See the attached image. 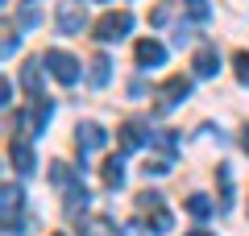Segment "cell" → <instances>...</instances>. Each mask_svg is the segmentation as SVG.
<instances>
[{"label": "cell", "instance_id": "2", "mask_svg": "<svg viewBox=\"0 0 249 236\" xmlns=\"http://www.w3.org/2000/svg\"><path fill=\"white\" fill-rule=\"evenodd\" d=\"M129 29H133V13H104V17L96 21V42H121V37H129Z\"/></svg>", "mask_w": 249, "mask_h": 236}, {"label": "cell", "instance_id": "27", "mask_svg": "<svg viewBox=\"0 0 249 236\" xmlns=\"http://www.w3.org/2000/svg\"><path fill=\"white\" fill-rule=\"evenodd\" d=\"M187 236H216V232H204V228H196V232H187Z\"/></svg>", "mask_w": 249, "mask_h": 236}, {"label": "cell", "instance_id": "21", "mask_svg": "<svg viewBox=\"0 0 249 236\" xmlns=\"http://www.w3.org/2000/svg\"><path fill=\"white\" fill-rule=\"evenodd\" d=\"M187 13L196 21H208V0H187Z\"/></svg>", "mask_w": 249, "mask_h": 236}, {"label": "cell", "instance_id": "17", "mask_svg": "<svg viewBox=\"0 0 249 236\" xmlns=\"http://www.w3.org/2000/svg\"><path fill=\"white\" fill-rule=\"evenodd\" d=\"M108 79H112V62H108L104 54H96V58H91V87H104Z\"/></svg>", "mask_w": 249, "mask_h": 236}, {"label": "cell", "instance_id": "18", "mask_svg": "<svg viewBox=\"0 0 249 236\" xmlns=\"http://www.w3.org/2000/svg\"><path fill=\"white\" fill-rule=\"evenodd\" d=\"M187 211H191L196 219H208V216L216 211V203L208 199V195H187Z\"/></svg>", "mask_w": 249, "mask_h": 236}, {"label": "cell", "instance_id": "23", "mask_svg": "<svg viewBox=\"0 0 249 236\" xmlns=\"http://www.w3.org/2000/svg\"><path fill=\"white\" fill-rule=\"evenodd\" d=\"M83 232H88V236H104L108 224H104V219H83Z\"/></svg>", "mask_w": 249, "mask_h": 236}, {"label": "cell", "instance_id": "8", "mask_svg": "<svg viewBox=\"0 0 249 236\" xmlns=\"http://www.w3.org/2000/svg\"><path fill=\"white\" fill-rule=\"evenodd\" d=\"M9 157H13V166H17L21 174H34V170H37V157H34V149H29L25 137H13L9 141Z\"/></svg>", "mask_w": 249, "mask_h": 236}, {"label": "cell", "instance_id": "15", "mask_svg": "<svg viewBox=\"0 0 249 236\" xmlns=\"http://www.w3.org/2000/svg\"><path fill=\"white\" fill-rule=\"evenodd\" d=\"M170 166H175V153H150L145 157V166H142V174L150 178V174H170Z\"/></svg>", "mask_w": 249, "mask_h": 236}, {"label": "cell", "instance_id": "7", "mask_svg": "<svg viewBox=\"0 0 249 236\" xmlns=\"http://www.w3.org/2000/svg\"><path fill=\"white\" fill-rule=\"evenodd\" d=\"M104 141H108V133L100 129V124H91V120L75 129V145H79V157H83V162H88V153H96Z\"/></svg>", "mask_w": 249, "mask_h": 236}, {"label": "cell", "instance_id": "14", "mask_svg": "<svg viewBox=\"0 0 249 236\" xmlns=\"http://www.w3.org/2000/svg\"><path fill=\"white\" fill-rule=\"evenodd\" d=\"M21 87H25L29 100L42 96V62H25V70H21Z\"/></svg>", "mask_w": 249, "mask_h": 236}, {"label": "cell", "instance_id": "26", "mask_svg": "<svg viewBox=\"0 0 249 236\" xmlns=\"http://www.w3.org/2000/svg\"><path fill=\"white\" fill-rule=\"evenodd\" d=\"M241 149H245V153H249V129L241 133Z\"/></svg>", "mask_w": 249, "mask_h": 236}, {"label": "cell", "instance_id": "6", "mask_svg": "<svg viewBox=\"0 0 249 236\" xmlns=\"http://www.w3.org/2000/svg\"><path fill=\"white\" fill-rule=\"evenodd\" d=\"M46 67H50V75L58 79V83H79V62L71 58L67 50H46Z\"/></svg>", "mask_w": 249, "mask_h": 236}, {"label": "cell", "instance_id": "3", "mask_svg": "<svg viewBox=\"0 0 249 236\" xmlns=\"http://www.w3.org/2000/svg\"><path fill=\"white\" fill-rule=\"evenodd\" d=\"M187 96H191V79H187V75H170L166 83L154 91V100H158L154 108H158V112H170V108H178Z\"/></svg>", "mask_w": 249, "mask_h": 236}, {"label": "cell", "instance_id": "11", "mask_svg": "<svg viewBox=\"0 0 249 236\" xmlns=\"http://www.w3.org/2000/svg\"><path fill=\"white\" fill-rule=\"evenodd\" d=\"M50 183H54V186H62V191H75L83 178H79V170L67 166V162H50Z\"/></svg>", "mask_w": 249, "mask_h": 236}, {"label": "cell", "instance_id": "25", "mask_svg": "<svg viewBox=\"0 0 249 236\" xmlns=\"http://www.w3.org/2000/svg\"><path fill=\"white\" fill-rule=\"evenodd\" d=\"M124 236H142V228H137V224H129V228H124Z\"/></svg>", "mask_w": 249, "mask_h": 236}, {"label": "cell", "instance_id": "28", "mask_svg": "<svg viewBox=\"0 0 249 236\" xmlns=\"http://www.w3.org/2000/svg\"><path fill=\"white\" fill-rule=\"evenodd\" d=\"M54 236H62V232H54Z\"/></svg>", "mask_w": 249, "mask_h": 236}, {"label": "cell", "instance_id": "10", "mask_svg": "<svg viewBox=\"0 0 249 236\" xmlns=\"http://www.w3.org/2000/svg\"><path fill=\"white\" fill-rule=\"evenodd\" d=\"M191 67H196L199 79H212L216 70H220V54H216V46H199L196 58H191Z\"/></svg>", "mask_w": 249, "mask_h": 236}, {"label": "cell", "instance_id": "16", "mask_svg": "<svg viewBox=\"0 0 249 236\" xmlns=\"http://www.w3.org/2000/svg\"><path fill=\"white\" fill-rule=\"evenodd\" d=\"M88 199L91 195L83 191V183L75 186V191H67V216H88Z\"/></svg>", "mask_w": 249, "mask_h": 236}, {"label": "cell", "instance_id": "9", "mask_svg": "<svg viewBox=\"0 0 249 236\" xmlns=\"http://www.w3.org/2000/svg\"><path fill=\"white\" fill-rule=\"evenodd\" d=\"M145 141H150V133H145V124H137V120L121 124V137H116V145H121V153H133V149H142Z\"/></svg>", "mask_w": 249, "mask_h": 236}, {"label": "cell", "instance_id": "13", "mask_svg": "<svg viewBox=\"0 0 249 236\" xmlns=\"http://www.w3.org/2000/svg\"><path fill=\"white\" fill-rule=\"evenodd\" d=\"M162 62H166V50H162L154 37L137 42V67H162Z\"/></svg>", "mask_w": 249, "mask_h": 236}, {"label": "cell", "instance_id": "20", "mask_svg": "<svg viewBox=\"0 0 249 236\" xmlns=\"http://www.w3.org/2000/svg\"><path fill=\"white\" fill-rule=\"evenodd\" d=\"M232 67H237V79L249 87V50H237V54H232Z\"/></svg>", "mask_w": 249, "mask_h": 236}, {"label": "cell", "instance_id": "24", "mask_svg": "<svg viewBox=\"0 0 249 236\" xmlns=\"http://www.w3.org/2000/svg\"><path fill=\"white\" fill-rule=\"evenodd\" d=\"M0 104H4V108L13 104V83H9V79H4V83H0Z\"/></svg>", "mask_w": 249, "mask_h": 236}, {"label": "cell", "instance_id": "19", "mask_svg": "<svg viewBox=\"0 0 249 236\" xmlns=\"http://www.w3.org/2000/svg\"><path fill=\"white\" fill-rule=\"evenodd\" d=\"M216 174H220V211H232V174H229V166H216Z\"/></svg>", "mask_w": 249, "mask_h": 236}, {"label": "cell", "instance_id": "12", "mask_svg": "<svg viewBox=\"0 0 249 236\" xmlns=\"http://www.w3.org/2000/svg\"><path fill=\"white\" fill-rule=\"evenodd\" d=\"M100 178H104L108 191H121V186H124V162H121V153H112L104 166H100Z\"/></svg>", "mask_w": 249, "mask_h": 236}, {"label": "cell", "instance_id": "22", "mask_svg": "<svg viewBox=\"0 0 249 236\" xmlns=\"http://www.w3.org/2000/svg\"><path fill=\"white\" fill-rule=\"evenodd\" d=\"M17 46H21V34H17V29H4V58H13Z\"/></svg>", "mask_w": 249, "mask_h": 236}, {"label": "cell", "instance_id": "1", "mask_svg": "<svg viewBox=\"0 0 249 236\" xmlns=\"http://www.w3.org/2000/svg\"><path fill=\"white\" fill-rule=\"evenodd\" d=\"M137 216H142L154 232H170V211H166V203H162L158 191H142L137 195Z\"/></svg>", "mask_w": 249, "mask_h": 236}, {"label": "cell", "instance_id": "4", "mask_svg": "<svg viewBox=\"0 0 249 236\" xmlns=\"http://www.w3.org/2000/svg\"><path fill=\"white\" fill-rule=\"evenodd\" d=\"M21 207H25V191L21 186H4V203H0V219H4V236L21 232Z\"/></svg>", "mask_w": 249, "mask_h": 236}, {"label": "cell", "instance_id": "5", "mask_svg": "<svg viewBox=\"0 0 249 236\" xmlns=\"http://www.w3.org/2000/svg\"><path fill=\"white\" fill-rule=\"evenodd\" d=\"M54 21H58V34H83L88 29V13H83L79 0H58V9H54Z\"/></svg>", "mask_w": 249, "mask_h": 236}]
</instances>
